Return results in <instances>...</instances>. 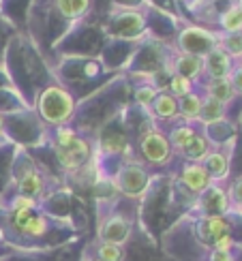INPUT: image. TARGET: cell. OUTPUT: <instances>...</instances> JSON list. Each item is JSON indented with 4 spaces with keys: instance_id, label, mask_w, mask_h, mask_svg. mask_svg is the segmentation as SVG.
<instances>
[{
    "instance_id": "26",
    "label": "cell",
    "mask_w": 242,
    "mask_h": 261,
    "mask_svg": "<svg viewBox=\"0 0 242 261\" xmlns=\"http://www.w3.org/2000/svg\"><path fill=\"white\" fill-rule=\"evenodd\" d=\"M157 94H159V90L152 88V86H139L137 92H135V101L139 105H144V107H150L152 101L157 99Z\"/></svg>"
},
{
    "instance_id": "4",
    "label": "cell",
    "mask_w": 242,
    "mask_h": 261,
    "mask_svg": "<svg viewBox=\"0 0 242 261\" xmlns=\"http://www.w3.org/2000/svg\"><path fill=\"white\" fill-rule=\"evenodd\" d=\"M141 154H144V159L148 163L163 165V163H167L172 156L170 139L165 137L161 130H148V133L141 137Z\"/></svg>"
},
{
    "instance_id": "3",
    "label": "cell",
    "mask_w": 242,
    "mask_h": 261,
    "mask_svg": "<svg viewBox=\"0 0 242 261\" xmlns=\"http://www.w3.org/2000/svg\"><path fill=\"white\" fill-rule=\"evenodd\" d=\"M131 231H133V223L131 219L123 214H114L105 219L99 227V240L101 242H107V244H118L123 246L129 238H131Z\"/></svg>"
},
{
    "instance_id": "33",
    "label": "cell",
    "mask_w": 242,
    "mask_h": 261,
    "mask_svg": "<svg viewBox=\"0 0 242 261\" xmlns=\"http://www.w3.org/2000/svg\"><path fill=\"white\" fill-rule=\"evenodd\" d=\"M232 210H234V212H236L238 216H242V205H234V208H232Z\"/></svg>"
},
{
    "instance_id": "7",
    "label": "cell",
    "mask_w": 242,
    "mask_h": 261,
    "mask_svg": "<svg viewBox=\"0 0 242 261\" xmlns=\"http://www.w3.org/2000/svg\"><path fill=\"white\" fill-rule=\"evenodd\" d=\"M202 62H204V71L210 75V80L229 77V73H232V56L221 45H216L212 51H208Z\"/></svg>"
},
{
    "instance_id": "13",
    "label": "cell",
    "mask_w": 242,
    "mask_h": 261,
    "mask_svg": "<svg viewBox=\"0 0 242 261\" xmlns=\"http://www.w3.org/2000/svg\"><path fill=\"white\" fill-rule=\"evenodd\" d=\"M202 165L206 167V171H208V176H210L212 180H223L227 173H229V156L227 154H223V152H210L206 159H204V163Z\"/></svg>"
},
{
    "instance_id": "18",
    "label": "cell",
    "mask_w": 242,
    "mask_h": 261,
    "mask_svg": "<svg viewBox=\"0 0 242 261\" xmlns=\"http://www.w3.org/2000/svg\"><path fill=\"white\" fill-rule=\"evenodd\" d=\"M200 112H202V99L197 94H186L178 101V114L184 118L186 122L200 120Z\"/></svg>"
},
{
    "instance_id": "21",
    "label": "cell",
    "mask_w": 242,
    "mask_h": 261,
    "mask_svg": "<svg viewBox=\"0 0 242 261\" xmlns=\"http://www.w3.org/2000/svg\"><path fill=\"white\" fill-rule=\"evenodd\" d=\"M195 133H197V130H195L193 126H189V124L176 126V128L172 130V135H170V144H172L176 150H182V148L193 139Z\"/></svg>"
},
{
    "instance_id": "15",
    "label": "cell",
    "mask_w": 242,
    "mask_h": 261,
    "mask_svg": "<svg viewBox=\"0 0 242 261\" xmlns=\"http://www.w3.org/2000/svg\"><path fill=\"white\" fill-rule=\"evenodd\" d=\"M204 71V62L202 58L197 56H189V54H184L176 60V75H180V77H186V80H195L200 77Z\"/></svg>"
},
{
    "instance_id": "1",
    "label": "cell",
    "mask_w": 242,
    "mask_h": 261,
    "mask_svg": "<svg viewBox=\"0 0 242 261\" xmlns=\"http://www.w3.org/2000/svg\"><path fill=\"white\" fill-rule=\"evenodd\" d=\"M39 112L52 124H62L67 122L71 114H73V99L67 90L58 88V86H52L45 92L41 94L39 99Z\"/></svg>"
},
{
    "instance_id": "27",
    "label": "cell",
    "mask_w": 242,
    "mask_h": 261,
    "mask_svg": "<svg viewBox=\"0 0 242 261\" xmlns=\"http://www.w3.org/2000/svg\"><path fill=\"white\" fill-rule=\"evenodd\" d=\"M75 139L78 137H75V133L69 126H60L58 133H56V148H67L69 144H73Z\"/></svg>"
},
{
    "instance_id": "9",
    "label": "cell",
    "mask_w": 242,
    "mask_h": 261,
    "mask_svg": "<svg viewBox=\"0 0 242 261\" xmlns=\"http://www.w3.org/2000/svg\"><path fill=\"white\" fill-rule=\"evenodd\" d=\"M225 233H229V223L223 216H204L200 225H197V236H200L202 242L214 244Z\"/></svg>"
},
{
    "instance_id": "16",
    "label": "cell",
    "mask_w": 242,
    "mask_h": 261,
    "mask_svg": "<svg viewBox=\"0 0 242 261\" xmlns=\"http://www.w3.org/2000/svg\"><path fill=\"white\" fill-rule=\"evenodd\" d=\"M152 114H155L157 118H161V120H170V118H174L176 114H178V99H174L172 94H157V99L152 101Z\"/></svg>"
},
{
    "instance_id": "23",
    "label": "cell",
    "mask_w": 242,
    "mask_h": 261,
    "mask_svg": "<svg viewBox=\"0 0 242 261\" xmlns=\"http://www.w3.org/2000/svg\"><path fill=\"white\" fill-rule=\"evenodd\" d=\"M170 90L174 99H182V96L191 94V80L180 77V75H174L172 82H170Z\"/></svg>"
},
{
    "instance_id": "8",
    "label": "cell",
    "mask_w": 242,
    "mask_h": 261,
    "mask_svg": "<svg viewBox=\"0 0 242 261\" xmlns=\"http://www.w3.org/2000/svg\"><path fill=\"white\" fill-rule=\"evenodd\" d=\"M182 184L193 193H204L212 184V178L208 176L202 163H189L182 169Z\"/></svg>"
},
{
    "instance_id": "34",
    "label": "cell",
    "mask_w": 242,
    "mask_h": 261,
    "mask_svg": "<svg viewBox=\"0 0 242 261\" xmlns=\"http://www.w3.org/2000/svg\"><path fill=\"white\" fill-rule=\"evenodd\" d=\"M0 139H3V118H0Z\"/></svg>"
},
{
    "instance_id": "19",
    "label": "cell",
    "mask_w": 242,
    "mask_h": 261,
    "mask_svg": "<svg viewBox=\"0 0 242 261\" xmlns=\"http://www.w3.org/2000/svg\"><path fill=\"white\" fill-rule=\"evenodd\" d=\"M221 28L227 32V35H236V32H242V7L234 5L229 7L225 13L221 15Z\"/></svg>"
},
{
    "instance_id": "2",
    "label": "cell",
    "mask_w": 242,
    "mask_h": 261,
    "mask_svg": "<svg viewBox=\"0 0 242 261\" xmlns=\"http://www.w3.org/2000/svg\"><path fill=\"white\" fill-rule=\"evenodd\" d=\"M216 45H219V41H216V37L212 35V32H208L204 28H197V26L186 28L180 35V47L184 49V54H189V56L204 58L206 54L212 51Z\"/></svg>"
},
{
    "instance_id": "25",
    "label": "cell",
    "mask_w": 242,
    "mask_h": 261,
    "mask_svg": "<svg viewBox=\"0 0 242 261\" xmlns=\"http://www.w3.org/2000/svg\"><path fill=\"white\" fill-rule=\"evenodd\" d=\"M221 47H223L232 58L242 56V32H236V35H227V39L223 41Z\"/></svg>"
},
{
    "instance_id": "6",
    "label": "cell",
    "mask_w": 242,
    "mask_h": 261,
    "mask_svg": "<svg viewBox=\"0 0 242 261\" xmlns=\"http://www.w3.org/2000/svg\"><path fill=\"white\" fill-rule=\"evenodd\" d=\"M200 205L206 216H223L232 210L227 193L216 184H210L204 193H200Z\"/></svg>"
},
{
    "instance_id": "31",
    "label": "cell",
    "mask_w": 242,
    "mask_h": 261,
    "mask_svg": "<svg viewBox=\"0 0 242 261\" xmlns=\"http://www.w3.org/2000/svg\"><path fill=\"white\" fill-rule=\"evenodd\" d=\"M229 82H232V86H234V92L242 94V67L232 69V73H229Z\"/></svg>"
},
{
    "instance_id": "22",
    "label": "cell",
    "mask_w": 242,
    "mask_h": 261,
    "mask_svg": "<svg viewBox=\"0 0 242 261\" xmlns=\"http://www.w3.org/2000/svg\"><path fill=\"white\" fill-rule=\"evenodd\" d=\"M96 255L101 261H123L125 259V251L120 248L118 244H107V242H101L96 248Z\"/></svg>"
},
{
    "instance_id": "12",
    "label": "cell",
    "mask_w": 242,
    "mask_h": 261,
    "mask_svg": "<svg viewBox=\"0 0 242 261\" xmlns=\"http://www.w3.org/2000/svg\"><path fill=\"white\" fill-rule=\"evenodd\" d=\"M180 152H182V156L189 159L191 163H204V159L210 154V141L206 139V135L195 133L193 139H191Z\"/></svg>"
},
{
    "instance_id": "32",
    "label": "cell",
    "mask_w": 242,
    "mask_h": 261,
    "mask_svg": "<svg viewBox=\"0 0 242 261\" xmlns=\"http://www.w3.org/2000/svg\"><path fill=\"white\" fill-rule=\"evenodd\" d=\"M210 261H236V259H234L232 253H219V251H212Z\"/></svg>"
},
{
    "instance_id": "29",
    "label": "cell",
    "mask_w": 242,
    "mask_h": 261,
    "mask_svg": "<svg viewBox=\"0 0 242 261\" xmlns=\"http://www.w3.org/2000/svg\"><path fill=\"white\" fill-rule=\"evenodd\" d=\"M232 248H234V238L229 236V233L221 236V238H219V240L212 244V251H219V253H232Z\"/></svg>"
},
{
    "instance_id": "20",
    "label": "cell",
    "mask_w": 242,
    "mask_h": 261,
    "mask_svg": "<svg viewBox=\"0 0 242 261\" xmlns=\"http://www.w3.org/2000/svg\"><path fill=\"white\" fill-rule=\"evenodd\" d=\"M56 5L64 17H80L88 11L90 0H56Z\"/></svg>"
},
{
    "instance_id": "14",
    "label": "cell",
    "mask_w": 242,
    "mask_h": 261,
    "mask_svg": "<svg viewBox=\"0 0 242 261\" xmlns=\"http://www.w3.org/2000/svg\"><path fill=\"white\" fill-rule=\"evenodd\" d=\"M206 92H208V96L210 99H214V101H219V103H229L234 99V86H232V82H229V77H221V80H210L208 82V86H206Z\"/></svg>"
},
{
    "instance_id": "28",
    "label": "cell",
    "mask_w": 242,
    "mask_h": 261,
    "mask_svg": "<svg viewBox=\"0 0 242 261\" xmlns=\"http://www.w3.org/2000/svg\"><path fill=\"white\" fill-rule=\"evenodd\" d=\"M227 197H229V203H232V208L234 205H242V178L234 180V184L229 187L227 191Z\"/></svg>"
},
{
    "instance_id": "35",
    "label": "cell",
    "mask_w": 242,
    "mask_h": 261,
    "mask_svg": "<svg viewBox=\"0 0 242 261\" xmlns=\"http://www.w3.org/2000/svg\"><path fill=\"white\" fill-rule=\"evenodd\" d=\"M240 7H242V0H240Z\"/></svg>"
},
{
    "instance_id": "11",
    "label": "cell",
    "mask_w": 242,
    "mask_h": 261,
    "mask_svg": "<svg viewBox=\"0 0 242 261\" xmlns=\"http://www.w3.org/2000/svg\"><path fill=\"white\" fill-rule=\"evenodd\" d=\"M17 189L24 197L35 199L43 193V189H45V180H43V176L37 169H28V171L21 173V178L17 182Z\"/></svg>"
},
{
    "instance_id": "5",
    "label": "cell",
    "mask_w": 242,
    "mask_h": 261,
    "mask_svg": "<svg viewBox=\"0 0 242 261\" xmlns=\"http://www.w3.org/2000/svg\"><path fill=\"white\" fill-rule=\"evenodd\" d=\"M146 184H148V173L144 167L135 165V163L125 165L116 176V187L129 197H137L139 193H144Z\"/></svg>"
},
{
    "instance_id": "24",
    "label": "cell",
    "mask_w": 242,
    "mask_h": 261,
    "mask_svg": "<svg viewBox=\"0 0 242 261\" xmlns=\"http://www.w3.org/2000/svg\"><path fill=\"white\" fill-rule=\"evenodd\" d=\"M45 219H43V216H35V214H32L30 216V219L24 223V225H21V233H26V236H41L43 231H45Z\"/></svg>"
},
{
    "instance_id": "30",
    "label": "cell",
    "mask_w": 242,
    "mask_h": 261,
    "mask_svg": "<svg viewBox=\"0 0 242 261\" xmlns=\"http://www.w3.org/2000/svg\"><path fill=\"white\" fill-rule=\"evenodd\" d=\"M35 205H37V201L30 197H24V195H19V197L13 199V210H32Z\"/></svg>"
},
{
    "instance_id": "10",
    "label": "cell",
    "mask_w": 242,
    "mask_h": 261,
    "mask_svg": "<svg viewBox=\"0 0 242 261\" xmlns=\"http://www.w3.org/2000/svg\"><path fill=\"white\" fill-rule=\"evenodd\" d=\"M56 154H58L60 163L67 169H75V167H80L82 163L88 159V144L78 137L67 148H56Z\"/></svg>"
},
{
    "instance_id": "17",
    "label": "cell",
    "mask_w": 242,
    "mask_h": 261,
    "mask_svg": "<svg viewBox=\"0 0 242 261\" xmlns=\"http://www.w3.org/2000/svg\"><path fill=\"white\" fill-rule=\"evenodd\" d=\"M225 118V105L219 103L210 96H206L202 101V112H200V120L204 124H214V122H221Z\"/></svg>"
}]
</instances>
